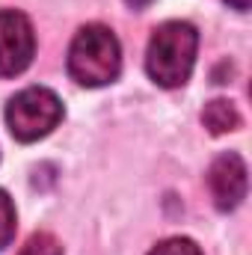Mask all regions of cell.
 Wrapping results in <instances>:
<instances>
[{"label": "cell", "mask_w": 252, "mask_h": 255, "mask_svg": "<svg viewBox=\"0 0 252 255\" xmlns=\"http://www.w3.org/2000/svg\"><path fill=\"white\" fill-rule=\"evenodd\" d=\"M199 33L187 21H166L160 24L145 51V71L148 77L163 89H178L190 80V71L196 65Z\"/></svg>", "instance_id": "obj_1"}, {"label": "cell", "mask_w": 252, "mask_h": 255, "mask_svg": "<svg viewBox=\"0 0 252 255\" xmlns=\"http://www.w3.org/2000/svg\"><path fill=\"white\" fill-rule=\"evenodd\" d=\"M122 68V48L110 27L104 24H86L77 30L71 48H68V74L80 86H107L119 77Z\"/></svg>", "instance_id": "obj_2"}, {"label": "cell", "mask_w": 252, "mask_h": 255, "mask_svg": "<svg viewBox=\"0 0 252 255\" xmlns=\"http://www.w3.org/2000/svg\"><path fill=\"white\" fill-rule=\"evenodd\" d=\"M63 122V101L45 86H30L6 104V125L18 142H36Z\"/></svg>", "instance_id": "obj_3"}, {"label": "cell", "mask_w": 252, "mask_h": 255, "mask_svg": "<svg viewBox=\"0 0 252 255\" xmlns=\"http://www.w3.org/2000/svg\"><path fill=\"white\" fill-rule=\"evenodd\" d=\"M36 33L24 12L3 9L0 12V77H15L33 63Z\"/></svg>", "instance_id": "obj_4"}, {"label": "cell", "mask_w": 252, "mask_h": 255, "mask_svg": "<svg viewBox=\"0 0 252 255\" xmlns=\"http://www.w3.org/2000/svg\"><path fill=\"white\" fill-rule=\"evenodd\" d=\"M208 187L214 196V205L220 211H235L247 196V163L241 154L226 151L211 163Z\"/></svg>", "instance_id": "obj_5"}, {"label": "cell", "mask_w": 252, "mask_h": 255, "mask_svg": "<svg viewBox=\"0 0 252 255\" xmlns=\"http://www.w3.org/2000/svg\"><path fill=\"white\" fill-rule=\"evenodd\" d=\"M202 122H205V128H208L211 133L220 136V133H229V130H238V128H241V113H238V107H235L232 101L214 98V101L205 104Z\"/></svg>", "instance_id": "obj_6"}, {"label": "cell", "mask_w": 252, "mask_h": 255, "mask_svg": "<svg viewBox=\"0 0 252 255\" xmlns=\"http://www.w3.org/2000/svg\"><path fill=\"white\" fill-rule=\"evenodd\" d=\"M18 255H63V244L51 232H36L27 238V244L21 247Z\"/></svg>", "instance_id": "obj_7"}, {"label": "cell", "mask_w": 252, "mask_h": 255, "mask_svg": "<svg viewBox=\"0 0 252 255\" xmlns=\"http://www.w3.org/2000/svg\"><path fill=\"white\" fill-rule=\"evenodd\" d=\"M15 238V205L9 193L0 190V250H6Z\"/></svg>", "instance_id": "obj_8"}, {"label": "cell", "mask_w": 252, "mask_h": 255, "mask_svg": "<svg viewBox=\"0 0 252 255\" xmlns=\"http://www.w3.org/2000/svg\"><path fill=\"white\" fill-rule=\"evenodd\" d=\"M148 255H202V250L190 238H169V241H160Z\"/></svg>", "instance_id": "obj_9"}, {"label": "cell", "mask_w": 252, "mask_h": 255, "mask_svg": "<svg viewBox=\"0 0 252 255\" xmlns=\"http://www.w3.org/2000/svg\"><path fill=\"white\" fill-rule=\"evenodd\" d=\"M226 3H229L232 9H238V12H247V9H250V3H252V0H226Z\"/></svg>", "instance_id": "obj_10"}, {"label": "cell", "mask_w": 252, "mask_h": 255, "mask_svg": "<svg viewBox=\"0 0 252 255\" xmlns=\"http://www.w3.org/2000/svg\"><path fill=\"white\" fill-rule=\"evenodd\" d=\"M125 3H127V6H133V9H145L151 0H125Z\"/></svg>", "instance_id": "obj_11"}]
</instances>
